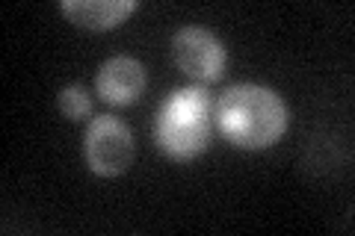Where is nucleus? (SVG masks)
Wrapping results in <instances>:
<instances>
[{
    "label": "nucleus",
    "instance_id": "nucleus-1",
    "mask_svg": "<svg viewBox=\"0 0 355 236\" xmlns=\"http://www.w3.org/2000/svg\"><path fill=\"white\" fill-rule=\"evenodd\" d=\"M219 133L240 151L272 148L287 133V104L270 86L234 83L214 107Z\"/></svg>",
    "mask_w": 355,
    "mask_h": 236
},
{
    "label": "nucleus",
    "instance_id": "nucleus-2",
    "mask_svg": "<svg viewBox=\"0 0 355 236\" xmlns=\"http://www.w3.org/2000/svg\"><path fill=\"white\" fill-rule=\"evenodd\" d=\"M210 121H214V98L207 86H184L163 98L154 121V139L160 151L175 163H190L202 156L210 145Z\"/></svg>",
    "mask_w": 355,
    "mask_h": 236
},
{
    "label": "nucleus",
    "instance_id": "nucleus-3",
    "mask_svg": "<svg viewBox=\"0 0 355 236\" xmlns=\"http://www.w3.org/2000/svg\"><path fill=\"white\" fill-rule=\"evenodd\" d=\"M83 154H86V165L92 168L98 177H119L130 168L137 145H133L130 127L121 118L98 116L89 121V127H86Z\"/></svg>",
    "mask_w": 355,
    "mask_h": 236
},
{
    "label": "nucleus",
    "instance_id": "nucleus-4",
    "mask_svg": "<svg viewBox=\"0 0 355 236\" xmlns=\"http://www.w3.org/2000/svg\"><path fill=\"white\" fill-rule=\"evenodd\" d=\"M172 56L187 77L198 86L216 83L228 65V51L216 33L205 27H181L172 36Z\"/></svg>",
    "mask_w": 355,
    "mask_h": 236
},
{
    "label": "nucleus",
    "instance_id": "nucleus-5",
    "mask_svg": "<svg viewBox=\"0 0 355 236\" xmlns=\"http://www.w3.org/2000/svg\"><path fill=\"white\" fill-rule=\"evenodd\" d=\"M148 86V74H146V65L133 56H113L107 60L101 69H98L95 77V89L98 95L104 98V104L110 107H130L142 98Z\"/></svg>",
    "mask_w": 355,
    "mask_h": 236
},
{
    "label": "nucleus",
    "instance_id": "nucleus-6",
    "mask_svg": "<svg viewBox=\"0 0 355 236\" xmlns=\"http://www.w3.org/2000/svg\"><path fill=\"white\" fill-rule=\"evenodd\" d=\"M139 9V0H62L60 12L83 30H113L130 12Z\"/></svg>",
    "mask_w": 355,
    "mask_h": 236
},
{
    "label": "nucleus",
    "instance_id": "nucleus-7",
    "mask_svg": "<svg viewBox=\"0 0 355 236\" xmlns=\"http://www.w3.org/2000/svg\"><path fill=\"white\" fill-rule=\"evenodd\" d=\"M57 107L69 121H83V118H89V112H92V98H89L83 83H71L60 92Z\"/></svg>",
    "mask_w": 355,
    "mask_h": 236
}]
</instances>
